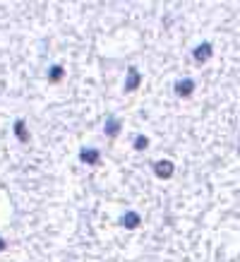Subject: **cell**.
Masks as SVG:
<instances>
[{"instance_id": "11", "label": "cell", "mask_w": 240, "mask_h": 262, "mask_svg": "<svg viewBox=\"0 0 240 262\" xmlns=\"http://www.w3.org/2000/svg\"><path fill=\"white\" fill-rule=\"evenodd\" d=\"M5 248H8V240H5V238H3V236H0V252L5 250Z\"/></svg>"}, {"instance_id": "9", "label": "cell", "mask_w": 240, "mask_h": 262, "mask_svg": "<svg viewBox=\"0 0 240 262\" xmlns=\"http://www.w3.org/2000/svg\"><path fill=\"white\" fill-rule=\"evenodd\" d=\"M63 77H65V67L63 65H51L48 67V82H51V84H60Z\"/></svg>"}, {"instance_id": "1", "label": "cell", "mask_w": 240, "mask_h": 262, "mask_svg": "<svg viewBox=\"0 0 240 262\" xmlns=\"http://www.w3.org/2000/svg\"><path fill=\"white\" fill-rule=\"evenodd\" d=\"M173 173H175L173 161H168V159H159V161H154V176H156V178L168 181V178H173Z\"/></svg>"}, {"instance_id": "3", "label": "cell", "mask_w": 240, "mask_h": 262, "mask_svg": "<svg viewBox=\"0 0 240 262\" xmlns=\"http://www.w3.org/2000/svg\"><path fill=\"white\" fill-rule=\"evenodd\" d=\"M211 55H214V46L209 44V41L195 46V51H192V58H195L199 65H202V63H207V60H211Z\"/></svg>"}, {"instance_id": "5", "label": "cell", "mask_w": 240, "mask_h": 262, "mask_svg": "<svg viewBox=\"0 0 240 262\" xmlns=\"http://www.w3.org/2000/svg\"><path fill=\"white\" fill-rule=\"evenodd\" d=\"M195 79H190V77H185V79H178L175 82V94L178 97H183V99H187V97H192L195 94Z\"/></svg>"}, {"instance_id": "10", "label": "cell", "mask_w": 240, "mask_h": 262, "mask_svg": "<svg viewBox=\"0 0 240 262\" xmlns=\"http://www.w3.org/2000/svg\"><path fill=\"white\" fill-rule=\"evenodd\" d=\"M147 147H149V137H147V135H137V137H135V149H137V152H144Z\"/></svg>"}, {"instance_id": "12", "label": "cell", "mask_w": 240, "mask_h": 262, "mask_svg": "<svg viewBox=\"0 0 240 262\" xmlns=\"http://www.w3.org/2000/svg\"><path fill=\"white\" fill-rule=\"evenodd\" d=\"M238 154H240V144H238Z\"/></svg>"}, {"instance_id": "7", "label": "cell", "mask_w": 240, "mask_h": 262, "mask_svg": "<svg viewBox=\"0 0 240 262\" xmlns=\"http://www.w3.org/2000/svg\"><path fill=\"white\" fill-rule=\"evenodd\" d=\"M120 128H123V123H120L115 116H110V118L106 120V125H103V132H106L108 140H115V137L120 135Z\"/></svg>"}, {"instance_id": "8", "label": "cell", "mask_w": 240, "mask_h": 262, "mask_svg": "<svg viewBox=\"0 0 240 262\" xmlns=\"http://www.w3.org/2000/svg\"><path fill=\"white\" fill-rule=\"evenodd\" d=\"M140 224H142V217H140L137 212H132V209L120 217V226H125V229H137Z\"/></svg>"}, {"instance_id": "2", "label": "cell", "mask_w": 240, "mask_h": 262, "mask_svg": "<svg viewBox=\"0 0 240 262\" xmlns=\"http://www.w3.org/2000/svg\"><path fill=\"white\" fill-rule=\"evenodd\" d=\"M142 84V75H140V70L135 65L128 67V77H125V84H123V92H137V87Z\"/></svg>"}, {"instance_id": "4", "label": "cell", "mask_w": 240, "mask_h": 262, "mask_svg": "<svg viewBox=\"0 0 240 262\" xmlns=\"http://www.w3.org/2000/svg\"><path fill=\"white\" fill-rule=\"evenodd\" d=\"M79 161L87 166H96L98 161H101V152L94 149V147H82V149H79Z\"/></svg>"}, {"instance_id": "6", "label": "cell", "mask_w": 240, "mask_h": 262, "mask_svg": "<svg viewBox=\"0 0 240 262\" xmlns=\"http://www.w3.org/2000/svg\"><path fill=\"white\" fill-rule=\"evenodd\" d=\"M15 137H17V142H22V144H27L29 142V128H27V120H22V118H17L15 120Z\"/></svg>"}]
</instances>
